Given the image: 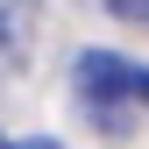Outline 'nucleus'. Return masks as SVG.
I'll return each mask as SVG.
<instances>
[{"label": "nucleus", "mask_w": 149, "mask_h": 149, "mask_svg": "<svg viewBox=\"0 0 149 149\" xmlns=\"http://www.w3.org/2000/svg\"><path fill=\"white\" fill-rule=\"evenodd\" d=\"M14 149H64V142H14Z\"/></svg>", "instance_id": "obj_3"}, {"label": "nucleus", "mask_w": 149, "mask_h": 149, "mask_svg": "<svg viewBox=\"0 0 149 149\" xmlns=\"http://www.w3.org/2000/svg\"><path fill=\"white\" fill-rule=\"evenodd\" d=\"M107 7H114L121 22H135V29H149V0H107Z\"/></svg>", "instance_id": "obj_2"}, {"label": "nucleus", "mask_w": 149, "mask_h": 149, "mask_svg": "<svg viewBox=\"0 0 149 149\" xmlns=\"http://www.w3.org/2000/svg\"><path fill=\"white\" fill-rule=\"evenodd\" d=\"M78 100L92 107V121L121 128L128 107H149V71L128 64V57H114V50H85L78 57Z\"/></svg>", "instance_id": "obj_1"}, {"label": "nucleus", "mask_w": 149, "mask_h": 149, "mask_svg": "<svg viewBox=\"0 0 149 149\" xmlns=\"http://www.w3.org/2000/svg\"><path fill=\"white\" fill-rule=\"evenodd\" d=\"M0 149H14V142H7V135H0Z\"/></svg>", "instance_id": "obj_4"}]
</instances>
